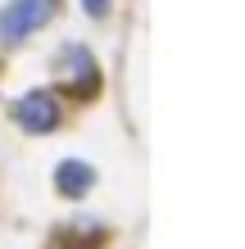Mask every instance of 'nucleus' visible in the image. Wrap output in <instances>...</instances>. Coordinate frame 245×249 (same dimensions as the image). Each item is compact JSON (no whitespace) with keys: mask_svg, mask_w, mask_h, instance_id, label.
<instances>
[{"mask_svg":"<svg viewBox=\"0 0 245 249\" xmlns=\"http://www.w3.org/2000/svg\"><path fill=\"white\" fill-rule=\"evenodd\" d=\"M50 0H9L5 9H0V36L5 41H23L27 32H37L41 23L50 18Z\"/></svg>","mask_w":245,"mask_h":249,"instance_id":"f257e3e1","label":"nucleus"},{"mask_svg":"<svg viewBox=\"0 0 245 249\" xmlns=\"http://www.w3.org/2000/svg\"><path fill=\"white\" fill-rule=\"evenodd\" d=\"M14 118H19L23 131H50L59 123V105H55L46 91H32V95H23L19 105H14Z\"/></svg>","mask_w":245,"mask_h":249,"instance_id":"f03ea898","label":"nucleus"},{"mask_svg":"<svg viewBox=\"0 0 245 249\" xmlns=\"http://www.w3.org/2000/svg\"><path fill=\"white\" fill-rule=\"evenodd\" d=\"M55 181H59V190H64V195H82V190H91L95 172L86 168V163H77V159H68V163H59V168H55Z\"/></svg>","mask_w":245,"mask_h":249,"instance_id":"7ed1b4c3","label":"nucleus"},{"mask_svg":"<svg viewBox=\"0 0 245 249\" xmlns=\"http://www.w3.org/2000/svg\"><path fill=\"white\" fill-rule=\"evenodd\" d=\"M82 9L91 14V18H105V14H109V0H82Z\"/></svg>","mask_w":245,"mask_h":249,"instance_id":"20e7f679","label":"nucleus"}]
</instances>
